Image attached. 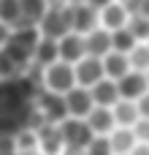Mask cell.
Masks as SVG:
<instances>
[{
  "mask_svg": "<svg viewBox=\"0 0 149 155\" xmlns=\"http://www.w3.org/2000/svg\"><path fill=\"white\" fill-rule=\"evenodd\" d=\"M41 87H35L27 76L0 79V134H16L19 128L30 125L33 117V98Z\"/></svg>",
  "mask_w": 149,
  "mask_h": 155,
  "instance_id": "cell-1",
  "label": "cell"
},
{
  "mask_svg": "<svg viewBox=\"0 0 149 155\" xmlns=\"http://www.w3.org/2000/svg\"><path fill=\"white\" fill-rule=\"evenodd\" d=\"M38 27L35 25H24V27H11V33H8V38H5V44L0 46L22 71H24V65L33 60V49H35V41H38Z\"/></svg>",
  "mask_w": 149,
  "mask_h": 155,
  "instance_id": "cell-2",
  "label": "cell"
},
{
  "mask_svg": "<svg viewBox=\"0 0 149 155\" xmlns=\"http://www.w3.org/2000/svg\"><path fill=\"white\" fill-rule=\"evenodd\" d=\"M38 33L41 35H49V38H60L71 30V5H46V11L41 14V19L35 22Z\"/></svg>",
  "mask_w": 149,
  "mask_h": 155,
  "instance_id": "cell-3",
  "label": "cell"
},
{
  "mask_svg": "<svg viewBox=\"0 0 149 155\" xmlns=\"http://www.w3.org/2000/svg\"><path fill=\"white\" fill-rule=\"evenodd\" d=\"M57 128H60V136H62V147H71V150H84L87 142L95 136L84 117H65V120L57 123Z\"/></svg>",
  "mask_w": 149,
  "mask_h": 155,
  "instance_id": "cell-4",
  "label": "cell"
},
{
  "mask_svg": "<svg viewBox=\"0 0 149 155\" xmlns=\"http://www.w3.org/2000/svg\"><path fill=\"white\" fill-rule=\"evenodd\" d=\"M33 104H35V109L41 112L43 123H60V120L68 117V109H65L62 95H60V93H52V90H46V87H41V90L35 93Z\"/></svg>",
  "mask_w": 149,
  "mask_h": 155,
  "instance_id": "cell-5",
  "label": "cell"
},
{
  "mask_svg": "<svg viewBox=\"0 0 149 155\" xmlns=\"http://www.w3.org/2000/svg\"><path fill=\"white\" fill-rule=\"evenodd\" d=\"M76 84V76H73V63H62V60H54L52 65H46V74H43V87L52 90V93H68L71 87Z\"/></svg>",
  "mask_w": 149,
  "mask_h": 155,
  "instance_id": "cell-6",
  "label": "cell"
},
{
  "mask_svg": "<svg viewBox=\"0 0 149 155\" xmlns=\"http://www.w3.org/2000/svg\"><path fill=\"white\" fill-rule=\"evenodd\" d=\"M62 101H65L68 117H87V112L95 106V101L90 95V87H81V84H73L68 93H62Z\"/></svg>",
  "mask_w": 149,
  "mask_h": 155,
  "instance_id": "cell-7",
  "label": "cell"
},
{
  "mask_svg": "<svg viewBox=\"0 0 149 155\" xmlns=\"http://www.w3.org/2000/svg\"><path fill=\"white\" fill-rule=\"evenodd\" d=\"M117 90H119V98H128V101H138L144 93L149 90L147 84V76L144 71H125L119 79H117Z\"/></svg>",
  "mask_w": 149,
  "mask_h": 155,
  "instance_id": "cell-8",
  "label": "cell"
},
{
  "mask_svg": "<svg viewBox=\"0 0 149 155\" xmlns=\"http://www.w3.org/2000/svg\"><path fill=\"white\" fill-rule=\"evenodd\" d=\"M73 76H76V84H81V87H92L98 79H103V63H100V57L84 54L81 60H76V65H73Z\"/></svg>",
  "mask_w": 149,
  "mask_h": 155,
  "instance_id": "cell-9",
  "label": "cell"
},
{
  "mask_svg": "<svg viewBox=\"0 0 149 155\" xmlns=\"http://www.w3.org/2000/svg\"><path fill=\"white\" fill-rule=\"evenodd\" d=\"M100 16H98V8L90 5V3H76L71 5V30L73 33H90L92 27H98Z\"/></svg>",
  "mask_w": 149,
  "mask_h": 155,
  "instance_id": "cell-10",
  "label": "cell"
},
{
  "mask_svg": "<svg viewBox=\"0 0 149 155\" xmlns=\"http://www.w3.org/2000/svg\"><path fill=\"white\" fill-rule=\"evenodd\" d=\"M84 57V35L68 30L65 35L57 38V60L62 63H76Z\"/></svg>",
  "mask_w": 149,
  "mask_h": 155,
  "instance_id": "cell-11",
  "label": "cell"
},
{
  "mask_svg": "<svg viewBox=\"0 0 149 155\" xmlns=\"http://www.w3.org/2000/svg\"><path fill=\"white\" fill-rule=\"evenodd\" d=\"M33 131H35V142L43 150V155H60V150H62V136H60L57 123H41Z\"/></svg>",
  "mask_w": 149,
  "mask_h": 155,
  "instance_id": "cell-12",
  "label": "cell"
},
{
  "mask_svg": "<svg viewBox=\"0 0 149 155\" xmlns=\"http://www.w3.org/2000/svg\"><path fill=\"white\" fill-rule=\"evenodd\" d=\"M109 49H111V30H106V27H92L90 33H84V54L103 57Z\"/></svg>",
  "mask_w": 149,
  "mask_h": 155,
  "instance_id": "cell-13",
  "label": "cell"
},
{
  "mask_svg": "<svg viewBox=\"0 0 149 155\" xmlns=\"http://www.w3.org/2000/svg\"><path fill=\"white\" fill-rule=\"evenodd\" d=\"M87 125H90V131L92 134H109L114 125H117V120H114V112H111V106H92L90 112H87Z\"/></svg>",
  "mask_w": 149,
  "mask_h": 155,
  "instance_id": "cell-14",
  "label": "cell"
},
{
  "mask_svg": "<svg viewBox=\"0 0 149 155\" xmlns=\"http://www.w3.org/2000/svg\"><path fill=\"white\" fill-rule=\"evenodd\" d=\"M90 95H92V101H95L98 106H114V104L119 101L117 82H114V79H109V76L98 79V82L90 87Z\"/></svg>",
  "mask_w": 149,
  "mask_h": 155,
  "instance_id": "cell-15",
  "label": "cell"
},
{
  "mask_svg": "<svg viewBox=\"0 0 149 155\" xmlns=\"http://www.w3.org/2000/svg\"><path fill=\"white\" fill-rule=\"evenodd\" d=\"M100 63H103V76H109V79H119L125 71H130V63H128V54L125 52H117V49H109L103 57H100Z\"/></svg>",
  "mask_w": 149,
  "mask_h": 155,
  "instance_id": "cell-16",
  "label": "cell"
},
{
  "mask_svg": "<svg viewBox=\"0 0 149 155\" xmlns=\"http://www.w3.org/2000/svg\"><path fill=\"white\" fill-rule=\"evenodd\" d=\"M54 60H57V38L38 35L35 49H33V63H38L41 68H46V65H52Z\"/></svg>",
  "mask_w": 149,
  "mask_h": 155,
  "instance_id": "cell-17",
  "label": "cell"
},
{
  "mask_svg": "<svg viewBox=\"0 0 149 155\" xmlns=\"http://www.w3.org/2000/svg\"><path fill=\"white\" fill-rule=\"evenodd\" d=\"M98 16H100V22H103L106 30H117V27H122V25L128 22V11H125L117 0H111V3H106L103 8H98Z\"/></svg>",
  "mask_w": 149,
  "mask_h": 155,
  "instance_id": "cell-18",
  "label": "cell"
},
{
  "mask_svg": "<svg viewBox=\"0 0 149 155\" xmlns=\"http://www.w3.org/2000/svg\"><path fill=\"white\" fill-rule=\"evenodd\" d=\"M106 136H109V142H111V150H114V155H128V150L136 144V136H133V128H130V125L111 128Z\"/></svg>",
  "mask_w": 149,
  "mask_h": 155,
  "instance_id": "cell-19",
  "label": "cell"
},
{
  "mask_svg": "<svg viewBox=\"0 0 149 155\" xmlns=\"http://www.w3.org/2000/svg\"><path fill=\"white\" fill-rule=\"evenodd\" d=\"M0 22L8 25V27H24V25H30L27 19H22L19 0H0Z\"/></svg>",
  "mask_w": 149,
  "mask_h": 155,
  "instance_id": "cell-20",
  "label": "cell"
},
{
  "mask_svg": "<svg viewBox=\"0 0 149 155\" xmlns=\"http://www.w3.org/2000/svg\"><path fill=\"white\" fill-rule=\"evenodd\" d=\"M111 112H114L117 125H133L138 120V106H136V101H128V98H119L111 106Z\"/></svg>",
  "mask_w": 149,
  "mask_h": 155,
  "instance_id": "cell-21",
  "label": "cell"
},
{
  "mask_svg": "<svg viewBox=\"0 0 149 155\" xmlns=\"http://www.w3.org/2000/svg\"><path fill=\"white\" fill-rule=\"evenodd\" d=\"M125 27L133 33L136 41H147L149 38V16H144V14H128Z\"/></svg>",
  "mask_w": 149,
  "mask_h": 155,
  "instance_id": "cell-22",
  "label": "cell"
},
{
  "mask_svg": "<svg viewBox=\"0 0 149 155\" xmlns=\"http://www.w3.org/2000/svg\"><path fill=\"white\" fill-rule=\"evenodd\" d=\"M136 44H138V41L133 38V33H130L125 25H122V27H117V30H111V49H117V52H125V54H128Z\"/></svg>",
  "mask_w": 149,
  "mask_h": 155,
  "instance_id": "cell-23",
  "label": "cell"
},
{
  "mask_svg": "<svg viewBox=\"0 0 149 155\" xmlns=\"http://www.w3.org/2000/svg\"><path fill=\"white\" fill-rule=\"evenodd\" d=\"M14 144H16V153H33V150H38L35 131L33 128H19L14 134Z\"/></svg>",
  "mask_w": 149,
  "mask_h": 155,
  "instance_id": "cell-24",
  "label": "cell"
},
{
  "mask_svg": "<svg viewBox=\"0 0 149 155\" xmlns=\"http://www.w3.org/2000/svg\"><path fill=\"white\" fill-rule=\"evenodd\" d=\"M19 8H22V19L35 25L41 19V14L46 11V0H19Z\"/></svg>",
  "mask_w": 149,
  "mask_h": 155,
  "instance_id": "cell-25",
  "label": "cell"
},
{
  "mask_svg": "<svg viewBox=\"0 0 149 155\" xmlns=\"http://www.w3.org/2000/svg\"><path fill=\"white\" fill-rule=\"evenodd\" d=\"M84 155H114L109 136H106V134H95V136L87 142V147H84Z\"/></svg>",
  "mask_w": 149,
  "mask_h": 155,
  "instance_id": "cell-26",
  "label": "cell"
},
{
  "mask_svg": "<svg viewBox=\"0 0 149 155\" xmlns=\"http://www.w3.org/2000/svg\"><path fill=\"white\" fill-rule=\"evenodd\" d=\"M128 63H130V68L133 71H147L149 68V46H133L130 52H128Z\"/></svg>",
  "mask_w": 149,
  "mask_h": 155,
  "instance_id": "cell-27",
  "label": "cell"
},
{
  "mask_svg": "<svg viewBox=\"0 0 149 155\" xmlns=\"http://www.w3.org/2000/svg\"><path fill=\"white\" fill-rule=\"evenodd\" d=\"M130 128H133L136 142H149V117H138Z\"/></svg>",
  "mask_w": 149,
  "mask_h": 155,
  "instance_id": "cell-28",
  "label": "cell"
},
{
  "mask_svg": "<svg viewBox=\"0 0 149 155\" xmlns=\"http://www.w3.org/2000/svg\"><path fill=\"white\" fill-rule=\"evenodd\" d=\"M0 155H16L14 134H0Z\"/></svg>",
  "mask_w": 149,
  "mask_h": 155,
  "instance_id": "cell-29",
  "label": "cell"
},
{
  "mask_svg": "<svg viewBox=\"0 0 149 155\" xmlns=\"http://www.w3.org/2000/svg\"><path fill=\"white\" fill-rule=\"evenodd\" d=\"M136 106H138V117H149V90L136 101Z\"/></svg>",
  "mask_w": 149,
  "mask_h": 155,
  "instance_id": "cell-30",
  "label": "cell"
},
{
  "mask_svg": "<svg viewBox=\"0 0 149 155\" xmlns=\"http://www.w3.org/2000/svg\"><path fill=\"white\" fill-rule=\"evenodd\" d=\"M128 155H149V142H141V144L136 142V144L128 150Z\"/></svg>",
  "mask_w": 149,
  "mask_h": 155,
  "instance_id": "cell-31",
  "label": "cell"
},
{
  "mask_svg": "<svg viewBox=\"0 0 149 155\" xmlns=\"http://www.w3.org/2000/svg\"><path fill=\"white\" fill-rule=\"evenodd\" d=\"M117 3H119V5H122L128 14H136V11H138V3H141V0H117Z\"/></svg>",
  "mask_w": 149,
  "mask_h": 155,
  "instance_id": "cell-32",
  "label": "cell"
},
{
  "mask_svg": "<svg viewBox=\"0 0 149 155\" xmlns=\"http://www.w3.org/2000/svg\"><path fill=\"white\" fill-rule=\"evenodd\" d=\"M8 33H11V27H8V25H3V22H0V46H3V44H5V38H8Z\"/></svg>",
  "mask_w": 149,
  "mask_h": 155,
  "instance_id": "cell-33",
  "label": "cell"
},
{
  "mask_svg": "<svg viewBox=\"0 0 149 155\" xmlns=\"http://www.w3.org/2000/svg\"><path fill=\"white\" fill-rule=\"evenodd\" d=\"M136 14H144V16H149V0H141L138 3V11Z\"/></svg>",
  "mask_w": 149,
  "mask_h": 155,
  "instance_id": "cell-34",
  "label": "cell"
},
{
  "mask_svg": "<svg viewBox=\"0 0 149 155\" xmlns=\"http://www.w3.org/2000/svg\"><path fill=\"white\" fill-rule=\"evenodd\" d=\"M60 155H84V150H71V147H65V150H60Z\"/></svg>",
  "mask_w": 149,
  "mask_h": 155,
  "instance_id": "cell-35",
  "label": "cell"
},
{
  "mask_svg": "<svg viewBox=\"0 0 149 155\" xmlns=\"http://www.w3.org/2000/svg\"><path fill=\"white\" fill-rule=\"evenodd\" d=\"M84 3H90V5H95V8H103V5L111 3V0H84Z\"/></svg>",
  "mask_w": 149,
  "mask_h": 155,
  "instance_id": "cell-36",
  "label": "cell"
},
{
  "mask_svg": "<svg viewBox=\"0 0 149 155\" xmlns=\"http://www.w3.org/2000/svg\"><path fill=\"white\" fill-rule=\"evenodd\" d=\"M76 3H84V0H68V5H76Z\"/></svg>",
  "mask_w": 149,
  "mask_h": 155,
  "instance_id": "cell-37",
  "label": "cell"
},
{
  "mask_svg": "<svg viewBox=\"0 0 149 155\" xmlns=\"http://www.w3.org/2000/svg\"><path fill=\"white\" fill-rule=\"evenodd\" d=\"M144 76H147V84H149V68H147V71H144Z\"/></svg>",
  "mask_w": 149,
  "mask_h": 155,
  "instance_id": "cell-38",
  "label": "cell"
},
{
  "mask_svg": "<svg viewBox=\"0 0 149 155\" xmlns=\"http://www.w3.org/2000/svg\"><path fill=\"white\" fill-rule=\"evenodd\" d=\"M147 41H149V38H147ZM147 46H149V44H147Z\"/></svg>",
  "mask_w": 149,
  "mask_h": 155,
  "instance_id": "cell-39",
  "label": "cell"
}]
</instances>
